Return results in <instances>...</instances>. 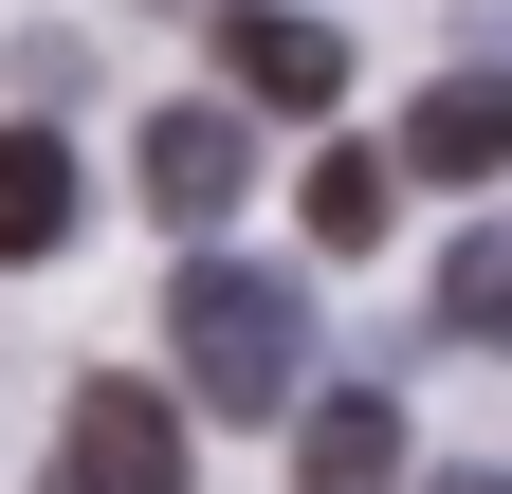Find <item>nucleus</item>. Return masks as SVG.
<instances>
[{
    "label": "nucleus",
    "mask_w": 512,
    "mask_h": 494,
    "mask_svg": "<svg viewBox=\"0 0 512 494\" xmlns=\"http://www.w3.org/2000/svg\"><path fill=\"white\" fill-rule=\"evenodd\" d=\"M293 494H403V403H330V421H311V440H293Z\"/></svg>",
    "instance_id": "obj_6"
},
{
    "label": "nucleus",
    "mask_w": 512,
    "mask_h": 494,
    "mask_svg": "<svg viewBox=\"0 0 512 494\" xmlns=\"http://www.w3.org/2000/svg\"><path fill=\"white\" fill-rule=\"evenodd\" d=\"M165 330H183V403H220V421H275L293 366H311V312H293L256 257H183Z\"/></svg>",
    "instance_id": "obj_1"
},
{
    "label": "nucleus",
    "mask_w": 512,
    "mask_h": 494,
    "mask_svg": "<svg viewBox=\"0 0 512 494\" xmlns=\"http://www.w3.org/2000/svg\"><path fill=\"white\" fill-rule=\"evenodd\" d=\"M183 476H202L183 403L110 366V385H74V421H55V476H37V494H183Z\"/></svg>",
    "instance_id": "obj_2"
},
{
    "label": "nucleus",
    "mask_w": 512,
    "mask_h": 494,
    "mask_svg": "<svg viewBox=\"0 0 512 494\" xmlns=\"http://www.w3.org/2000/svg\"><path fill=\"white\" fill-rule=\"evenodd\" d=\"M238 183H256V129H238V110H165V129H147V220L165 238L238 220Z\"/></svg>",
    "instance_id": "obj_3"
},
{
    "label": "nucleus",
    "mask_w": 512,
    "mask_h": 494,
    "mask_svg": "<svg viewBox=\"0 0 512 494\" xmlns=\"http://www.w3.org/2000/svg\"><path fill=\"white\" fill-rule=\"evenodd\" d=\"M220 74H238L256 110H330V92H348V37L293 19V0H238V19H220Z\"/></svg>",
    "instance_id": "obj_4"
},
{
    "label": "nucleus",
    "mask_w": 512,
    "mask_h": 494,
    "mask_svg": "<svg viewBox=\"0 0 512 494\" xmlns=\"http://www.w3.org/2000/svg\"><path fill=\"white\" fill-rule=\"evenodd\" d=\"M439 330H458V348H512V257H494V238L439 257Z\"/></svg>",
    "instance_id": "obj_9"
},
{
    "label": "nucleus",
    "mask_w": 512,
    "mask_h": 494,
    "mask_svg": "<svg viewBox=\"0 0 512 494\" xmlns=\"http://www.w3.org/2000/svg\"><path fill=\"white\" fill-rule=\"evenodd\" d=\"M403 165L421 183H512V74H439L403 110Z\"/></svg>",
    "instance_id": "obj_5"
},
{
    "label": "nucleus",
    "mask_w": 512,
    "mask_h": 494,
    "mask_svg": "<svg viewBox=\"0 0 512 494\" xmlns=\"http://www.w3.org/2000/svg\"><path fill=\"white\" fill-rule=\"evenodd\" d=\"M55 238H74V147L0 129V257H55Z\"/></svg>",
    "instance_id": "obj_7"
},
{
    "label": "nucleus",
    "mask_w": 512,
    "mask_h": 494,
    "mask_svg": "<svg viewBox=\"0 0 512 494\" xmlns=\"http://www.w3.org/2000/svg\"><path fill=\"white\" fill-rule=\"evenodd\" d=\"M311 238H330V257L384 238V147H330V165H311Z\"/></svg>",
    "instance_id": "obj_8"
},
{
    "label": "nucleus",
    "mask_w": 512,
    "mask_h": 494,
    "mask_svg": "<svg viewBox=\"0 0 512 494\" xmlns=\"http://www.w3.org/2000/svg\"><path fill=\"white\" fill-rule=\"evenodd\" d=\"M458 494H476V476H458Z\"/></svg>",
    "instance_id": "obj_10"
}]
</instances>
